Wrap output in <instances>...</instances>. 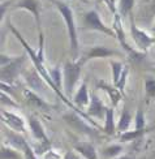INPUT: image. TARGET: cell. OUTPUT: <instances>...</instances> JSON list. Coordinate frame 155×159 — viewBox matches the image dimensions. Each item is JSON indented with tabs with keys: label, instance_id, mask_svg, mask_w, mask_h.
<instances>
[{
	"label": "cell",
	"instance_id": "obj_25",
	"mask_svg": "<svg viewBox=\"0 0 155 159\" xmlns=\"http://www.w3.org/2000/svg\"><path fill=\"white\" fill-rule=\"evenodd\" d=\"M134 129L142 130L146 129V119H145V112L142 107H138L136 116H134Z\"/></svg>",
	"mask_w": 155,
	"mask_h": 159
},
{
	"label": "cell",
	"instance_id": "obj_36",
	"mask_svg": "<svg viewBox=\"0 0 155 159\" xmlns=\"http://www.w3.org/2000/svg\"><path fill=\"white\" fill-rule=\"evenodd\" d=\"M3 46H4V33L0 30V50L3 48Z\"/></svg>",
	"mask_w": 155,
	"mask_h": 159
},
{
	"label": "cell",
	"instance_id": "obj_7",
	"mask_svg": "<svg viewBox=\"0 0 155 159\" xmlns=\"http://www.w3.org/2000/svg\"><path fill=\"white\" fill-rule=\"evenodd\" d=\"M113 56H120V52L103 44H94L91 47H87L84 55L80 56L78 59H81L82 63L86 64L89 60H94V59H108Z\"/></svg>",
	"mask_w": 155,
	"mask_h": 159
},
{
	"label": "cell",
	"instance_id": "obj_41",
	"mask_svg": "<svg viewBox=\"0 0 155 159\" xmlns=\"http://www.w3.org/2000/svg\"><path fill=\"white\" fill-rule=\"evenodd\" d=\"M82 2H86V0H82Z\"/></svg>",
	"mask_w": 155,
	"mask_h": 159
},
{
	"label": "cell",
	"instance_id": "obj_15",
	"mask_svg": "<svg viewBox=\"0 0 155 159\" xmlns=\"http://www.w3.org/2000/svg\"><path fill=\"white\" fill-rule=\"evenodd\" d=\"M22 75H24V80H25L26 85H28V89L38 93V94H39L40 91H43L46 82L42 80V77L39 76V73H38L35 69L26 70V72H24Z\"/></svg>",
	"mask_w": 155,
	"mask_h": 159
},
{
	"label": "cell",
	"instance_id": "obj_38",
	"mask_svg": "<svg viewBox=\"0 0 155 159\" xmlns=\"http://www.w3.org/2000/svg\"><path fill=\"white\" fill-rule=\"evenodd\" d=\"M3 2H7V0H0V3H3Z\"/></svg>",
	"mask_w": 155,
	"mask_h": 159
},
{
	"label": "cell",
	"instance_id": "obj_18",
	"mask_svg": "<svg viewBox=\"0 0 155 159\" xmlns=\"http://www.w3.org/2000/svg\"><path fill=\"white\" fill-rule=\"evenodd\" d=\"M98 88H100L102 90H104L107 94H108V97H110V99H111V102H112V107L115 108L116 106L119 104V102L121 101L123 93H120L113 85L111 86V85L106 84V82H103V81H100V82L98 84Z\"/></svg>",
	"mask_w": 155,
	"mask_h": 159
},
{
	"label": "cell",
	"instance_id": "obj_21",
	"mask_svg": "<svg viewBox=\"0 0 155 159\" xmlns=\"http://www.w3.org/2000/svg\"><path fill=\"white\" fill-rule=\"evenodd\" d=\"M151 129H142V130H137V129H133V130H128V132H124L119 136V140L120 142H132V141H137L139 138H142L146 133H149Z\"/></svg>",
	"mask_w": 155,
	"mask_h": 159
},
{
	"label": "cell",
	"instance_id": "obj_34",
	"mask_svg": "<svg viewBox=\"0 0 155 159\" xmlns=\"http://www.w3.org/2000/svg\"><path fill=\"white\" fill-rule=\"evenodd\" d=\"M13 57H15V56H11V55H7V54L0 52V67H4L5 64H8L9 61H12Z\"/></svg>",
	"mask_w": 155,
	"mask_h": 159
},
{
	"label": "cell",
	"instance_id": "obj_2",
	"mask_svg": "<svg viewBox=\"0 0 155 159\" xmlns=\"http://www.w3.org/2000/svg\"><path fill=\"white\" fill-rule=\"evenodd\" d=\"M82 67L84 63L81 59H77V60H69L64 64V67L62 69L63 72V88L65 90V97L69 99L73 98V93H75V89L80 81L81 77V72H82Z\"/></svg>",
	"mask_w": 155,
	"mask_h": 159
},
{
	"label": "cell",
	"instance_id": "obj_28",
	"mask_svg": "<svg viewBox=\"0 0 155 159\" xmlns=\"http://www.w3.org/2000/svg\"><path fill=\"white\" fill-rule=\"evenodd\" d=\"M50 76H51V78H52L53 84L56 85V88H57L59 90H62V89H63V72H62V69H60L59 67L55 68V69H52V70L50 72ZM62 91H63V90H62Z\"/></svg>",
	"mask_w": 155,
	"mask_h": 159
},
{
	"label": "cell",
	"instance_id": "obj_5",
	"mask_svg": "<svg viewBox=\"0 0 155 159\" xmlns=\"http://www.w3.org/2000/svg\"><path fill=\"white\" fill-rule=\"evenodd\" d=\"M24 9L29 12L30 15L34 17V21L38 29V34L42 31V13H43V5L40 0H18V2L13 7V11H20Z\"/></svg>",
	"mask_w": 155,
	"mask_h": 159
},
{
	"label": "cell",
	"instance_id": "obj_22",
	"mask_svg": "<svg viewBox=\"0 0 155 159\" xmlns=\"http://www.w3.org/2000/svg\"><path fill=\"white\" fill-rule=\"evenodd\" d=\"M0 159H24L21 151L13 149L8 145H2L0 146Z\"/></svg>",
	"mask_w": 155,
	"mask_h": 159
},
{
	"label": "cell",
	"instance_id": "obj_26",
	"mask_svg": "<svg viewBox=\"0 0 155 159\" xmlns=\"http://www.w3.org/2000/svg\"><path fill=\"white\" fill-rule=\"evenodd\" d=\"M0 106L3 107H12V108H17L18 107V102L16 101L15 98H12L9 94L0 90Z\"/></svg>",
	"mask_w": 155,
	"mask_h": 159
},
{
	"label": "cell",
	"instance_id": "obj_13",
	"mask_svg": "<svg viewBox=\"0 0 155 159\" xmlns=\"http://www.w3.org/2000/svg\"><path fill=\"white\" fill-rule=\"evenodd\" d=\"M106 111H107V107L104 106V103L102 102V99H100L97 94L90 95V102H89V106H87L86 115L89 116L90 119L91 117L104 119Z\"/></svg>",
	"mask_w": 155,
	"mask_h": 159
},
{
	"label": "cell",
	"instance_id": "obj_16",
	"mask_svg": "<svg viewBox=\"0 0 155 159\" xmlns=\"http://www.w3.org/2000/svg\"><path fill=\"white\" fill-rule=\"evenodd\" d=\"M5 137H7V145L13 149H16L18 151H24L25 146L28 145V141L25 140V137L22 136V133H18V132H15L12 129H7L5 132Z\"/></svg>",
	"mask_w": 155,
	"mask_h": 159
},
{
	"label": "cell",
	"instance_id": "obj_33",
	"mask_svg": "<svg viewBox=\"0 0 155 159\" xmlns=\"http://www.w3.org/2000/svg\"><path fill=\"white\" fill-rule=\"evenodd\" d=\"M43 159H63L57 151H55L53 149H50L48 151H46L43 154Z\"/></svg>",
	"mask_w": 155,
	"mask_h": 159
},
{
	"label": "cell",
	"instance_id": "obj_37",
	"mask_svg": "<svg viewBox=\"0 0 155 159\" xmlns=\"http://www.w3.org/2000/svg\"><path fill=\"white\" fill-rule=\"evenodd\" d=\"M115 159H133V158L129 157V155H120V157H117V158H115Z\"/></svg>",
	"mask_w": 155,
	"mask_h": 159
},
{
	"label": "cell",
	"instance_id": "obj_29",
	"mask_svg": "<svg viewBox=\"0 0 155 159\" xmlns=\"http://www.w3.org/2000/svg\"><path fill=\"white\" fill-rule=\"evenodd\" d=\"M128 75H129V68L125 67L124 68V72H123V75H121L120 80H119V82L116 84L115 88L120 91V93H124V89H125V84H126V80H128Z\"/></svg>",
	"mask_w": 155,
	"mask_h": 159
},
{
	"label": "cell",
	"instance_id": "obj_20",
	"mask_svg": "<svg viewBox=\"0 0 155 159\" xmlns=\"http://www.w3.org/2000/svg\"><path fill=\"white\" fill-rule=\"evenodd\" d=\"M130 124H132V114L126 107H124L123 111H121L120 117H119V123L116 125V130L119 132L120 134L124 133V132H128L129 128H130Z\"/></svg>",
	"mask_w": 155,
	"mask_h": 159
},
{
	"label": "cell",
	"instance_id": "obj_14",
	"mask_svg": "<svg viewBox=\"0 0 155 159\" xmlns=\"http://www.w3.org/2000/svg\"><path fill=\"white\" fill-rule=\"evenodd\" d=\"M73 149H75V151L82 159H100L98 150L95 149V146H94L91 142L78 141L73 145Z\"/></svg>",
	"mask_w": 155,
	"mask_h": 159
},
{
	"label": "cell",
	"instance_id": "obj_10",
	"mask_svg": "<svg viewBox=\"0 0 155 159\" xmlns=\"http://www.w3.org/2000/svg\"><path fill=\"white\" fill-rule=\"evenodd\" d=\"M0 119L7 124V127L9 129L18 132V133H24L26 130V125H25V120L18 116L15 112L7 111V110H0Z\"/></svg>",
	"mask_w": 155,
	"mask_h": 159
},
{
	"label": "cell",
	"instance_id": "obj_12",
	"mask_svg": "<svg viewBox=\"0 0 155 159\" xmlns=\"http://www.w3.org/2000/svg\"><path fill=\"white\" fill-rule=\"evenodd\" d=\"M90 102V94H89V86H87L86 81H82L81 85L78 86V89L76 91V94L72 98V103L75 104V107L80 111H82V108L87 107ZM84 112V111H82Z\"/></svg>",
	"mask_w": 155,
	"mask_h": 159
},
{
	"label": "cell",
	"instance_id": "obj_31",
	"mask_svg": "<svg viewBox=\"0 0 155 159\" xmlns=\"http://www.w3.org/2000/svg\"><path fill=\"white\" fill-rule=\"evenodd\" d=\"M22 155H24V159H38V155L35 154L34 149H33L30 145H29V142L25 146V149L22 151Z\"/></svg>",
	"mask_w": 155,
	"mask_h": 159
},
{
	"label": "cell",
	"instance_id": "obj_3",
	"mask_svg": "<svg viewBox=\"0 0 155 159\" xmlns=\"http://www.w3.org/2000/svg\"><path fill=\"white\" fill-rule=\"evenodd\" d=\"M26 61L25 55H18L12 59V61L5 64L4 67H0V82L13 85L16 80L22 73V67Z\"/></svg>",
	"mask_w": 155,
	"mask_h": 159
},
{
	"label": "cell",
	"instance_id": "obj_19",
	"mask_svg": "<svg viewBox=\"0 0 155 159\" xmlns=\"http://www.w3.org/2000/svg\"><path fill=\"white\" fill-rule=\"evenodd\" d=\"M123 150H124V148L121 143H111L108 146H104L102 150H100V157L103 159H115V158L121 155Z\"/></svg>",
	"mask_w": 155,
	"mask_h": 159
},
{
	"label": "cell",
	"instance_id": "obj_9",
	"mask_svg": "<svg viewBox=\"0 0 155 159\" xmlns=\"http://www.w3.org/2000/svg\"><path fill=\"white\" fill-rule=\"evenodd\" d=\"M22 98L24 101L26 102V104L30 106V107L35 108V110H39V111H43V112H50L52 111V106L44 101V99L40 97L38 93L33 91L28 88H25L24 91H22Z\"/></svg>",
	"mask_w": 155,
	"mask_h": 159
},
{
	"label": "cell",
	"instance_id": "obj_1",
	"mask_svg": "<svg viewBox=\"0 0 155 159\" xmlns=\"http://www.w3.org/2000/svg\"><path fill=\"white\" fill-rule=\"evenodd\" d=\"M50 2L55 5V8L59 11L60 16H62L63 21L65 22L66 31H68V38H69V51L73 57V60H77L80 57V38H78V30H77V24H76V17L75 12L62 0H50Z\"/></svg>",
	"mask_w": 155,
	"mask_h": 159
},
{
	"label": "cell",
	"instance_id": "obj_40",
	"mask_svg": "<svg viewBox=\"0 0 155 159\" xmlns=\"http://www.w3.org/2000/svg\"><path fill=\"white\" fill-rule=\"evenodd\" d=\"M154 31H155V26H154Z\"/></svg>",
	"mask_w": 155,
	"mask_h": 159
},
{
	"label": "cell",
	"instance_id": "obj_32",
	"mask_svg": "<svg viewBox=\"0 0 155 159\" xmlns=\"http://www.w3.org/2000/svg\"><path fill=\"white\" fill-rule=\"evenodd\" d=\"M11 5H12V0H7V2L0 3V22H2L3 20H4L5 13H7V11L9 9Z\"/></svg>",
	"mask_w": 155,
	"mask_h": 159
},
{
	"label": "cell",
	"instance_id": "obj_35",
	"mask_svg": "<svg viewBox=\"0 0 155 159\" xmlns=\"http://www.w3.org/2000/svg\"><path fill=\"white\" fill-rule=\"evenodd\" d=\"M63 159H82V158H81V157L76 153V151H68V153L64 155Z\"/></svg>",
	"mask_w": 155,
	"mask_h": 159
},
{
	"label": "cell",
	"instance_id": "obj_30",
	"mask_svg": "<svg viewBox=\"0 0 155 159\" xmlns=\"http://www.w3.org/2000/svg\"><path fill=\"white\" fill-rule=\"evenodd\" d=\"M0 90L9 94L12 98L17 99V91H16V88L11 84H5V82H0Z\"/></svg>",
	"mask_w": 155,
	"mask_h": 159
},
{
	"label": "cell",
	"instance_id": "obj_39",
	"mask_svg": "<svg viewBox=\"0 0 155 159\" xmlns=\"http://www.w3.org/2000/svg\"><path fill=\"white\" fill-rule=\"evenodd\" d=\"M154 12H155V5H154Z\"/></svg>",
	"mask_w": 155,
	"mask_h": 159
},
{
	"label": "cell",
	"instance_id": "obj_4",
	"mask_svg": "<svg viewBox=\"0 0 155 159\" xmlns=\"http://www.w3.org/2000/svg\"><path fill=\"white\" fill-rule=\"evenodd\" d=\"M84 25H85L86 30L99 31V33H103V34H106V35L116 38V34H115V31H113V29L110 28V26H107L103 22L102 17H100L98 11H95V9L87 11L84 15Z\"/></svg>",
	"mask_w": 155,
	"mask_h": 159
},
{
	"label": "cell",
	"instance_id": "obj_17",
	"mask_svg": "<svg viewBox=\"0 0 155 159\" xmlns=\"http://www.w3.org/2000/svg\"><path fill=\"white\" fill-rule=\"evenodd\" d=\"M103 132L107 136H115L116 134V121H115V108L107 107L106 115H104V125Z\"/></svg>",
	"mask_w": 155,
	"mask_h": 159
},
{
	"label": "cell",
	"instance_id": "obj_24",
	"mask_svg": "<svg viewBox=\"0 0 155 159\" xmlns=\"http://www.w3.org/2000/svg\"><path fill=\"white\" fill-rule=\"evenodd\" d=\"M136 4V0H120L119 2V13L121 18L123 17H129L132 15L133 7Z\"/></svg>",
	"mask_w": 155,
	"mask_h": 159
},
{
	"label": "cell",
	"instance_id": "obj_27",
	"mask_svg": "<svg viewBox=\"0 0 155 159\" xmlns=\"http://www.w3.org/2000/svg\"><path fill=\"white\" fill-rule=\"evenodd\" d=\"M145 94L146 98H155V77L145 78Z\"/></svg>",
	"mask_w": 155,
	"mask_h": 159
},
{
	"label": "cell",
	"instance_id": "obj_6",
	"mask_svg": "<svg viewBox=\"0 0 155 159\" xmlns=\"http://www.w3.org/2000/svg\"><path fill=\"white\" fill-rule=\"evenodd\" d=\"M129 20H130V35H132L133 42L136 43L137 50L139 52H144L145 54V52L155 43V38H153L150 34H147L145 30L138 28L136 25V22H134L133 15L129 16Z\"/></svg>",
	"mask_w": 155,
	"mask_h": 159
},
{
	"label": "cell",
	"instance_id": "obj_8",
	"mask_svg": "<svg viewBox=\"0 0 155 159\" xmlns=\"http://www.w3.org/2000/svg\"><path fill=\"white\" fill-rule=\"evenodd\" d=\"M63 117L71 128L80 132V133H84V134H94L95 133V129L91 127V124L89 121H86L82 116L75 111L69 112V114H65Z\"/></svg>",
	"mask_w": 155,
	"mask_h": 159
},
{
	"label": "cell",
	"instance_id": "obj_11",
	"mask_svg": "<svg viewBox=\"0 0 155 159\" xmlns=\"http://www.w3.org/2000/svg\"><path fill=\"white\" fill-rule=\"evenodd\" d=\"M28 124H29V129H30L31 136L34 137L39 143H51L50 138H48V136H47L46 130H44V127L35 116L31 115L28 119Z\"/></svg>",
	"mask_w": 155,
	"mask_h": 159
},
{
	"label": "cell",
	"instance_id": "obj_23",
	"mask_svg": "<svg viewBox=\"0 0 155 159\" xmlns=\"http://www.w3.org/2000/svg\"><path fill=\"white\" fill-rule=\"evenodd\" d=\"M110 65H111V70H112V85L116 86V84L119 82V80L124 72L125 65L121 61H116V60H111Z\"/></svg>",
	"mask_w": 155,
	"mask_h": 159
}]
</instances>
